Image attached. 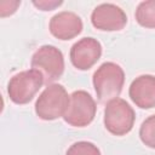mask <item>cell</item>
Returning a JSON list of instances; mask_svg holds the SVG:
<instances>
[{
    "label": "cell",
    "instance_id": "6",
    "mask_svg": "<svg viewBox=\"0 0 155 155\" xmlns=\"http://www.w3.org/2000/svg\"><path fill=\"white\" fill-rule=\"evenodd\" d=\"M96 110V102L88 92L75 91L69 97V104L63 119L70 126L85 127L93 121Z\"/></svg>",
    "mask_w": 155,
    "mask_h": 155
},
{
    "label": "cell",
    "instance_id": "9",
    "mask_svg": "<svg viewBox=\"0 0 155 155\" xmlns=\"http://www.w3.org/2000/svg\"><path fill=\"white\" fill-rule=\"evenodd\" d=\"M50 31L59 40H70L82 31V21L74 12L62 11L51 18Z\"/></svg>",
    "mask_w": 155,
    "mask_h": 155
},
{
    "label": "cell",
    "instance_id": "13",
    "mask_svg": "<svg viewBox=\"0 0 155 155\" xmlns=\"http://www.w3.org/2000/svg\"><path fill=\"white\" fill-rule=\"evenodd\" d=\"M65 155H101V151L93 143L82 140L74 143L67 150Z\"/></svg>",
    "mask_w": 155,
    "mask_h": 155
},
{
    "label": "cell",
    "instance_id": "8",
    "mask_svg": "<svg viewBox=\"0 0 155 155\" xmlns=\"http://www.w3.org/2000/svg\"><path fill=\"white\" fill-rule=\"evenodd\" d=\"M91 22L96 29L115 31L125 28L127 23V16L124 10L114 4H102L93 10L91 15Z\"/></svg>",
    "mask_w": 155,
    "mask_h": 155
},
{
    "label": "cell",
    "instance_id": "1",
    "mask_svg": "<svg viewBox=\"0 0 155 155\" xmlns=\"http://www.w3.org/2000/svg\"><path fill=\"white\" fill-rule=\"evenodd\" d=\"M125 73L114 62L103 63L93 74V87L101 102H109L117 98L122 91Z\"/></svg>",
    "mask_w": 155,
    "mask_h": 155
},
{
    "label": "cell",
    "instance_id": "2",
    "mask_svg": "<svg viewBox=\"0 0 155 155\" xmlns=\"http://www.w3.org/2000/svg\"><path fill=\"white\" fill-rule=\"evenodd\" d=\"M30 65L31 69L41 74L45 85H52L64 71L63 53L52 45H44L33 54Z\"/></svg>",
    "mask_w": 155,
    "mask_h": 155
},
{
    "label": "cell",
    "instance_id": "7",
    "mask_svg": "<svg viewBox=\"0 0 155 155\" xmlns=\"http://www.w3.org/2000/svg\"><path fill=\"white\" fill-rule=\"evenodd\" d=\"M102 56V45L93 38H84L70 48L71 64L79 70L91 69Z\"/></svg>",
    "mask_w": 155,
    "mask_h": 155
},
{
    "label": "cell",
    "instance_id": "10",
    "mask_svg": "<svg viewBox=\"0 0 155 155\" xmlns=\"http://www.w3.org/2000/svg\"><path fill=\"white\" fill-rule=\"evenodd\" d=\"M130 98L132 102L142 108L150 109L155 107V76L140 75L136 78L130 85Z\"/></svg>",
    "mask_w": 155,
    "mask_h": 155
},
{
    "label": "cell",
    "instance_id": "5",
    "mask_svg": "<svg viewBox=\"0 0 155 155\" xmlns=\"http://www.w3.org/2000/svg\"><path fill=\"white\" fill-rule=\"evenodd\" d=\"M44 85L41 74L34 69L21 71L13 75L7 85L10 99L16 104L29 103Z\"/></svg>",
    "mask_w": 155,
    "mask_h": 155
},
{
    "label": "cell",
    "instance_id": "4",
    "mask_svg": "<svg viewBox=\"0 0 155 155\" xmlns=\"http://www.w3.org/2000/svg\"><path fill=\"white\" fill-rule=\"evenodd\" d=\"M136 115L132 107L121 98L109 101L104 109V126L114 136H125L134 125Z\"/></svg>",
    "mask_w": 155,
    "mask_h": 155
},
{
    "label": "cell",
    "instance_id": "11",
    "mask_svg": "<svg viewBox=\"0 0 155 155\" xmlns=\"http://www.w3.org/2000/svg\"><path fill=\"white\" fill-rule=\"evenodd\" d=\"M136 19L144 28H155V0L142 1L136 10Z\"/></svg>",
    "mask_w": 155,
    "mask_h": 155
},
{
    "label": "cell",
    "instance_id": "14",
    "mask_svg": "<svg viewBox=\"0 0 155 155\" xmlns=\"http://www.w3.org/2000/svg\"><path fill=\"white\" fill-rule=\"evenodd\" d=\"M62 4V1H52V2H47V1H42V2H38L34 1V5L39 8H41L42 11H51L52 8H54L56 6H59Z\"/></svg>",
    "mask_w": 155,
    "mask_h": 155
},
{
    "label": "cell",
    "instance_id": "3",
    "mask_svg": "<svg viewBox=\"0 0 155 155\" xmlns=\"http://www.w3.org/2000/svg\"><path fill=\"white\" fill-rule=\"evenodd\" d=\"M69 97L62 85H48L39 96L35 103V113L42 120H56L63 117L68 104Z\"/></svg>",
    "mask_w": 155,
    "mask_h": 155
},
{
    "label": "cell",
    "instance_id": "12",
    "mask_svg": "<svg viewBox=\"0 0 155 155\" xmlns=\"http://www.w3.org/2000/svg\"><path fill=\"white\" fill-rule=\"evenodd\" d=\"M140 140L149 148L155 149V115L145 119L139 128Z\"/></svg>",
    "mask_w": 155,
    "mask_h": 155
}]
</instances>
